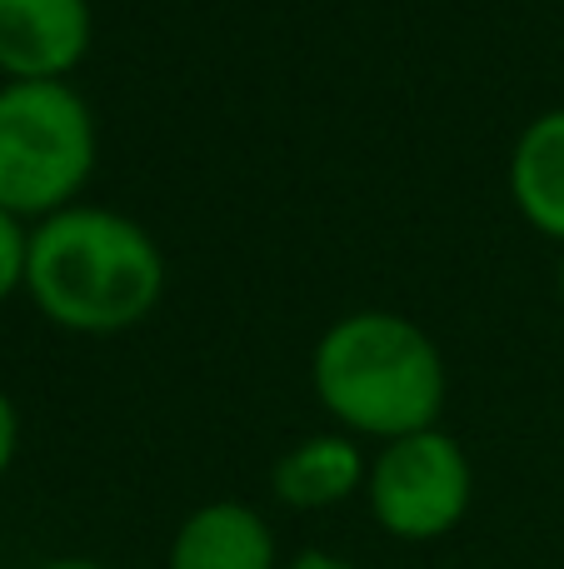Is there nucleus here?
Here are the masks:
<instances>
[{
    "label": "nucleus",
    "instance_id": "1",
    "mask_svg": "<svg viewBox=\"0 0 564 569\" xmlns=\"http://www.w3.org/2000/svg\"><path fill=\"white\" fill-rule=\"evenodd\" d=\"M26 295L50 325L120 335L165 295V256L140 220L105 206H70L30 226Z\"/></svg>",
    "mask_w": 564,
    "mask_h": 569
},
{
    "label": "nucleus",
    "instance_id": "2",
    "mask_svg": "<svg viewBox=\"0 0 564 569\" xmlns=\"http://www.w3.org/2000/svg\"><path fill=\"white\" fill-rule=\"evenodd\" d=\"M310 385L340 430L380 445L435 430L450 390L435 340L395 310L340 315L315 340Z\"/></svg>",
    "mask_w": 564,
    "mask_h": 569
},
{
    "label": "nucleus",
    "instance_id": "3",
    "mask_svg": "<svg viewBox=\"0 0 564 569\" xmlns=\"http://www.w3.org/2000/svg\"><path fill=\"white\" fill-rule=\"evenodd\" d=\"M95 156V116L70 80L0 86V210L40 226L80 206Z\"/></svg>",
    "mask_w": 564,
    "mask_h": 569
},
{
    "label": "nucleus",
    "instance_id": "4",
    "mask_svg": "<svg viewBox=\"0 0 564 569\" xmlns=\"http://www.w3.org/2000/svg\"><path fill=\"white\" fill-rule=\"evenodd\" d=\"M470 500H475V465L465 445L440 425L380 445V455L370 460L365 505L390 540H445L470 515Z\"/></svg>",
    "mask_w": 564,
    "mask_h": 569
},
{
    "label": "nucleus",
    "instance_id": "5",
    "mask_svg": "<svg viewBox=\"0 0 564 569\" xmlns=\"http://www.w3.org/2000/svg\"><path fill=\"white\" fill-rule=\"evenodd\" d=\"M90 36V0H0V76L70 80V70L85 60Z\"/></svg>",
    "mask_w": 564,
    "mask_h": 569
},
{
    "label": "nucleus",
    "instance_id": "6",
    "mask_svg": "<svg viewBox=\"0 0 564 569\" xmlns=\"http://www.w3.org/2000/svg\"><path fill=\"white\" fill-rule=\"evenodd\" d=\"M270 520L245 500H210L175 525L165 569H280Z\"/></svg>",
    "mask_w": 564,
    "mask_h": 569
},
{
    "label": "nucleus",
    "instance_id": "7",
    "mask_svg": "<svg viewBox=\"0 0 564 569\" xmlns=\"http://www.w3.org/2000/svg\"><path fill=\"white\" fill-rule=\"evenodd\" d=\"M370 460L355 435L320 430L295 440L270 465V490L285 510H335V505L365 495Z\"/></svg>",
    "mask_w": 564,
    "mask_h": 569
},
{
    "label": "nucleus",
    "instance_id": "8",
    "mask_svg": "<svg viewBox=\"0 0 564 569\" xmlns=\"http://www.w3.org/2000/svg\"><path fill=\"white\" fill-rule=\"evenodd\" d=\"M510 196L540 236L564 246V106L540 110L510 150Z\"/></svg>",
    "mask_w": 564,
    "mask_h": 569
},
{
    "label": "nucleus",
    "instance_id": "9",
    "mask_svg": "<svg viewBox=\"0 0 564 569\" xmlns=\"http://www.w3.org/2000/svg\"><path fill=\"white\" fill-rule=\"evenodd\" d=\"M26 256H30V226L0 210V305L16 290H26Z\"/></svg>",
    "mask_w": 564,
    "mask_h": 569
},
{
    "label": "nucleus",
    "instance_id": "10",
    "mask_svg": "<svg viewBox=\"0 0 564 569\" xmlns=\"http://www.w3.org/2000/svg\"><path fill=\"white\" fill-rule=\"evenodd\" d=\"M16 455H20V410H16V400L0 390V480L10 475Z\"/></svg>",
    "mask_w": 564,
    "mask_h": 569
},
{
    "label": "nucleus",
    "instance_id": "11",
    "mask_svg": "<svg viewBox=\"0 0 564 569\" xmlns=\"http://www.w3.org/2000/svg\"><path fill=\"white\" fill-rule=\"evenodd\" d=\"M280 569H360V565L345 560V555H330V550H300V555H290Z\"/></svg>",
    "mask_w": 564,
    "mask_h": 569
},
{
    "label": "nucleus",
    "instance_id": "12",
    "mask_svg": "<svg viewBox=\"0 0 564 569\" xmlns=\"http://www.w3.org/2000/svg\"><path fill=\"white\" fill-rule=\"evenodd\" d=\"M36 569H115V565H100V560H46V565H36Z\"/></svg>",
    "mask_w": 564,
    "mask_h": 569
},
{
    "label": "nucleus",
    "instance_id": "13",
    "mask_svg": "<svg viewBox=\"0 0 564 569\" xmlns=\"http://www.w3.org/2000/svg\"><path fill=\"white\" fill-rule=\"evenodd\" d=\"M560 300H564V256H560Z\"/></svg>",
    "mask_w": 564,
    "mask_h": 569
}]
</instances>
